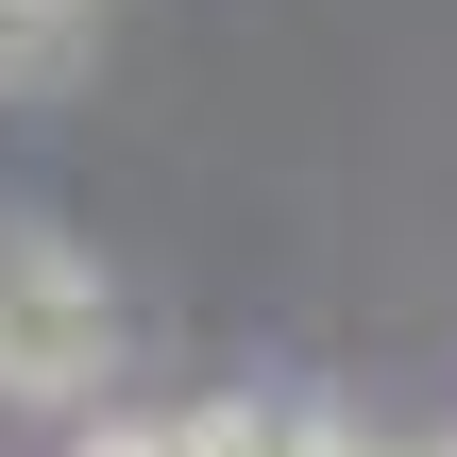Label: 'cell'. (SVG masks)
<instances>
[{"instance_id":"obj_3","label":"cell","mask_w":457,"mask_h":457,"mask_svg":"<svg viewBox=\"0 0 457 457\" xmlns=\"http://www.w3.org/2000/svg\"><path fill=\"white\" fill-rule=\"evenodd\" d=\"M288 457H407V441H373V424H339V407H305V441Z\"/></svg>"},{"instance_id":"obj_4","label":"cell","mask_w":457,"mask_h":457,"mask_svg":"<svg viewBox=\"0 0 457 457\" xmlns=\"http://www.w3.org/2000/svg\"><path fill=\"white\" fill-rule=\"evenodd\" d=\"M407 457H457V441H407Z\"/></svg>"},{"instance_id":"obj_1","label":"cell","mask_w":457,"mask_h":457,"mask_svg":"<svg viewBox=\"0 0 457 457\" xmlns=\"http://www.w3.org/2000/svg\"><path fill=\"white\" fill-rule=\"evenodd\" d=\"M119 356H136V322H119V271H102L68 220L0 204V407H51V424H85V407H119Z\"/></svg>"},{"instance_id":"obj_2","label":"cell","mask_w":457,"mask_h":457,"mask_svg":"<svg viewBox=\"0 0 457 457\" xmlns=\"http://www.w3.org/2000/svg\"><path fill=\"white\" fill-rule=\"evenodd\" d=\"M85 51H102V0H0V102L85 85Z\"/></svg>"}]
</instances>
